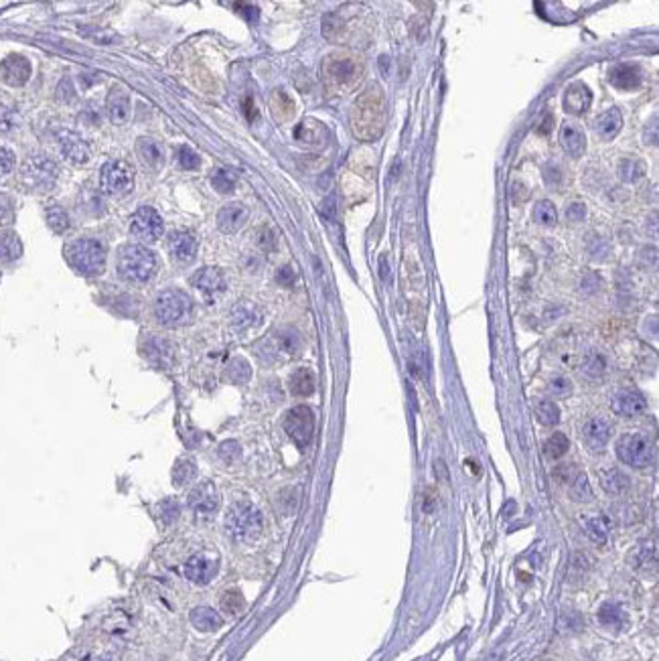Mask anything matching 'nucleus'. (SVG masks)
<instances>
[{"mask_svg": "<svg viewBox=\"0 0 659 661\" xmlns=\"http://www.w3.org/2000/svg\"><path fill=\"white\" fill-rule=\"evenodd\" d=\"M386 126V96L377 86L361 93L351 108V128L361 140H375Z\"/></svg>", "mask_w": 659, "mask_h": 661, "instance_id": "nucleus-1", "label": "nucleus"}, {"mask_svg": "<svg viewBox=\"0 0 659 661\" xmlns=\"http://www.w3.org/2000/svg\"><path fill=\"white\" fill-rule=\"evenodd\" d=\"M225 527L236 541H254L262 534V513L250 501H236L225 515Z\"/></svg>", "mask_w": 659, "mask_h": 661, "instance_id": "nucleus-2", "label": "nucleus"}, {"mask_svg": "<svg viewBox=\"0 0 659 661\" xmlns=\"http://www.w3.org/2000/svg\"><path fill=\"white\" fill-rule=\"evenodd\" d=\"M65 258L69 266L84 276H98L104 272L105 250L98 240L81 238V240L71 241L65 248Z\"/></svg>", "mask_w": 659, "mask_h": 661, "instance_id": "nucleus-3", "label": "nucleus"}, {"mask_svg": "<svg viewBox=\"0 0 659 661\" xmlns=\"http://www.w3.org/2000/svg\"><path fill=\"white\" fill-rule=\"evenodd\" d=\"M118 272L130 282H149L156 272V258L144 246H126L120 250Z\"/></svg>", "mask_w": 659, "mask_h": 661, "instance_id": "nucleus-4", "label": "nucleus"}, {"mask_svg": "<svg viewBox=\"0 0 659 661\" xmlns=\"http://www.w3.org/2000/svg\"><path fill=\"white\" fill-rule=\"evenodd\" d=\"M323 74L331 90H349L363 76V65L351 55H331L323 65Z\"/></svg>", "mask_w": 659, "mask_h": 661, "instance_id": "nucleus-5", "label": "nucleus"}, {"mask_svg": "<svg viewBox=\"0 0 659 661\" xmlns=\"http://www.w3.org/2000/svg\"><path fill=\"white\" fill-rule=\"evenodd\" d=\"M191 311L193 302L180 290H165L154 304V313L165 327H179L187 323Z\"/></svg>", "mask_w": 659, "mask_h": 661, "instance_id": "nucleus-6", "label": "nucleus"}, {"mask_svg": "<svg viewBox=\"0 0 659 661\" xmlns=\"http://www.w3.org/2000/svg\"><path fill=\"white\" fill-rule=\"evenodd\" d=\"M617 456L633 469H645L653 463V442L643 435H623L617 442Z\"/></svg>", "mask_w": 659, "mask_h": 661, "instance_id": "nucleus-7", "label": "nucleus"}, {"mask_svg": "<svg viewBox=\"0 0 659 661\" xmlns=\"http://www.w3.org/2000/svg\"><path fill=\"white\" fill-rule=\"evenodd\" d=\"M286 435L299 449H306L315 435V414L309 406H294L285 416Z\"/></svg>", "mask_w": 659, "mask_h": 661, "instance_id": "nucleus-8", "label": "nucleus"}, {"mask_svg": "<svg viewBox=\"0 0 659 661\" xmlns=\"http://www.w3.org/2000/svg\"><path fill=\"white\" fill-rule=\"evenodd\" d=\"M100 185H102V191L108 195H126L134 187V171L128 163L110 161L102 166Z\"/></svg>", "mask_w": 659, "mask_h": 661, "instance_id": "nucleus-9", "label": "nucleus"}, {"mask_svg": "<svg viewBox=\"0 0 659 661\" xmlns=\"http://www.w3.org/2000/svg\"><path fill=\"white\" fill-rule=\"evenodd\" d=\"M130 229H132V236L140 241H156L163 236L165 226H163V217L152 207H140L132 215Z\"/></svg>", "mask_w": 659, "mask_h": 661, "instance_id": "nucleus-10", "label": "nucleus"}, {"mask_svg": "<svg viewBox=\"0 0 659 661\" xmlns=\"http://www.w3.org/2000/svg\"><path fill=\"white\" fill-rule=\"evenodd\" d=\"M187 501H189V507L195 513H199V515H211V513L217 511L222 499H219V491H217V487L213 483L203 481L191 489Z\"/></svg>", "mask_w": 659, "mask_h": 661, "instance_id": "nucleus-11", "label": "nucleus"}, {"mask_svg": "<svg viewBox=\"0 0 659 661\" xmlns=\"http://www.w3.org/2000/svg\"><path fill=\"white\" fill-rule=\"evenodd\" d=\"M217 568H219L217 558H211L207 554H195L185 564V576L195 585H207L217 574Z\"/></svg>", "mask_w": 659, "mask_h": 661, "instance_id": "nucleus-12", "label": "nucleus"}, {"mask_svg": "<svg viewBox=\"0 0 659 661\" xmlns=\"http://www.w3.org/2000/svg\"><path fill=\"white\" fill-rule=\"evenodd\" d=\"M0 77L6 86L21 88L29 81L30 77V63L23 55H8L0 65Z\"/></svg>", "mask_w": 659, "mask_h": 661, "instance_id": "nucleus-13", "label": "nucleus"}, {"mask_svg": "<svg viewBox=\"0 0 659 661\" xmlns=\"http://www.w3.org/2000/svg\"><path fill=\"white\" fill-rule=\"evenodd\" d=\"M611 406H613L614 414H619V416H637V414H641L645 410L647 400H645V396L641 391L621 390L613 396Z\"/></svg>", "mask_w": 659, "mask_h": 661, "instance_id": "nucleus-14", "label": "nucleus"}, {"mask_svg": "<svg viewBox=\"0 0 659 661\" xmlns=\"http://www.w3.org/2000/svg\"><path fill=\"white\" fill-rule=\"evenodd\" d=\"M57 168L47 156H35L25 166V180H29L35 187H45L55 180Z\"/></svg>", "mask_w": 659, "mask_h": 661, "instance_id": "nucleus-15", "label": "nucleus"}, {"mask_svg": "<svg viewBox=\"0 0 659 661\" xmlns=\"http://www.w3.org/2000/svg\"><path fill=\"white\" fill-rule=\"evenodd\" d=\"M590 104H592V91L583 81L572 84L566 90V93H564V110H566V114L580 116L590 108Z\"/></svg>", "mask_w": 659, "mask_h": 661, "instance_id": "nucleus-16", "label": "nucleus"}, {"mask_svg": "<svg viewBox=\"0 0 659 661\" xmlns=\"http://www.w3.org/2000/svg\"><path fill=\"white\" fill-rule=\"evenodd\" d=\"M248 215H250V211H248L246 205L229 203V205L222 207V211L217 213V227L224 234H236L248 222Z\"/></svg>", "mask_w": 659, "mask_h": 661, "instance_id": "nucleus-17", "label": "nucleus"}, {"mask_svg": "<svg viewBox=\"0 0 659 661\" xmlns=\"http://www.w3.org/2000/svg\"><path fill=\"white\" fill-rule=\"evenodd\" d=\"M59 149L61 154L74 163V165H84L90 159V149L88 144L74 132H61L59 134Z\"/></svg>", "mask_w": 659, "mask_h": 661, "instance_id": "nucleus-18", "label": "nucleus"}, {"mask_svg": "<svg viewBox=\"0 0 659 661\" xmlns=\"http://www.w3.org/2000/svg\"><path fill=\"white\" fill-rule=\"evenodd\" d=\"M560 142H562V149L574 159L583 156L586 149V136L583 128L578 124H572V122H566L560 128Z\"/></svg>", "mask_w": 659, "mask_h": 661, "instance_id": "nucleus-19", "label": "nucleus"}, {"mask_svg": "<svg viewBox=\"0 0 659 661\" xmlns=\"http://www.w3.org/2000/svg\"><path fill=\"white\" fill-rule=\"evenodd\" d=\"M611 84L619 90H635L641 84V69L637 65L629 63H619L611 69Z\"/></svg>", "mask_w": 659, "mask_h": 661, "instance_id": "nucleus-20", "label": "nucleus"}, {"mask_svg": "<svg viewBox=\"0 0 659 661\" xmlns=\"http://www.w3.org/2000/svg\"><path fill=\"white\" fill-rule=\"evenodd\" d=\"M195 286L205 294V297H217L225 290V278L222 272L217 268H203V270L197 272V276L193 278Z\"/></svg>", "mask_w": 659, "mask_h": 661, "instance_id": "nucleus-21", "label": "nucleus"}, {"mask_svg": "<svg viewBox=\"0 0 659 661\" xmlns=\"http://www.w3.org/2000/svg\"><path fill=\"white\" fill-rule=\"evenodd\" d=\"M585 440L592 451H600L611 440V424L604 418H592L585 426Z\"/></svg>", "mask_w": 659, "mask_h": 661, "instance_id": "nucleus-22", "label": "nucleus"}, {"mask_svg": "<svg viewBox=\"0 0 659 661\" xmlns=\"http://www.w3.org/2000/svg\"><path fill=\"white\" fill-rule=\"evenodd\" d=\"M171 254L175 255L179 262H193L197 255V240L187 234V231H179L171 238Z\"/></svg>", "mask_w": 659, "mask_h": 661, "instance_id": "nucleus-23", "label": "nucleus"}, {"mask_svg": "<svg viewBox=\"0 0 659 661\" xmlns=\"http://www.w3.org/2000/svg\"><path fill=\"white\" fill-rule=\"evenodd\" d=\"M191 623H193V627H195L197 631L203 633L217 631L224 625L219 613L210 609V607H197V609H193L191 611Z\"/></svg>", "mask_w": 659, "mask_h": 661, "instance_id": "nucleus-24", "label": "nucleus"}, {"mask_svg": "<svg viewBox=\"0 0 659 661\" xmlns=\"http://www.w3.org/2000/svg\"><path fill=\"white\" fill-rule=\"evenodd\" d=\"M600 485L609 495H623L629 489V477L619 469H607L600 473Z\"/></svg>", "mask_w": 659, "mask_h": 661, "instance_id": "nucleus-25", "label": "nucleus"}, {"mask_svg": "<svg viewBox=\"0 0 659 661\" xmlns=\"http://www.w3.org/2000/svg\"><path fill=\"white\" fill-rule=\"evenodd\" d=\"M138 154H140V159H142L150 168H161L163 163H165L163 146H161L156 140H152V138H142V140H138Z\"/></svg>", "mask_w": 659, "mask_h": 661, "instance_id": "nucleus-26", "label": "nucleus"}, {"mask_svg": "<svg viewBox=\"0 0 659 661\" xmlns=\"http://www.w3.org/2000/svg\"><path fill=\"white\" fill-rule=\"evenodd\" d=\"M621 126H623V116H621V112H619L617 108L604 112L599 120H597V124H595L599 136L600 138H604V140H611V138H614V136L619 134V132H621Z\"/></svg>", "mask_w": 659, "mask_h": 661, "instance_id": "nucleus-27", "label": "nucleus"}, {"mask_svg": "<svg viewBox=\"0 0 659 661\" xmlns=\"http://www.w3.org/2000/svg\"><path fill=\"white\" fill-rule=\"evenodd\" d=\"M108 112L114 124H124L130 118V100L126 93L122 91H112V96L108 98Z\"/></svg>", "mask_w": 659, "mask_h": 661, "instance_id": "nucleus-28", "label": "nucleus"}, {"mask_svg": "<svg viewBox=\"0 0 659 661\" xmlns=\"http://www.w3.org/2000/svg\"><path fill=\"white\" fill-rule=\"evenodd\" d=\"M288 384H290V391L294 396H302V398L311 396L315 391V374L311 369H306V367H300L290 376Z\"/></svg>", "mask_w": 659, "mask_h": 661, "instance_id": "nucleus-29", "label": "nucleus"}, {"mask_svg": "<svg viewBox=\"0 0 659 661\" xmlns=\"http://www.w3.org/2000/svg\"><path fill=\"white\" fill-rule=\"evenodd\" d=\"M23 255V243L13 231L0 234V262H15Z\"/></svg>", "mask_w": 659, "mask_h": 661, "instance_id": "nucleus-30", "label": "nucleus"}, {"mask_svg": "<svg viewBox=\"0 0 659 661\" xmlns=\"http://www.w3.org/2000/svg\"><path fill=\"white\" fill-rule=\"evenodd\" d=\"M144 353H147V357H149L152 363H156V365H166L168 361H171V345L166 343L165 339H159V337H152L147 341V345H144Z\"/></svg>", "mask_w": 659, "mask_h": 661, "instance_id": "nucleus-31", "label": "nucleus"}, {"mask_svg": "<svg viewBox=\"0 0 659 661\" xmlns=\"http://www.w3.org/2000/svg\"><path fill=\"white\" fill-rule=\"evenodd\" d=\"M609 519L604 515H595V517H585V529L588 538L595 544H604L609 538Z\"/></svg>", "mask_w": 659, "mask_h": 661, "instance_id": "nucleus-32", "label": "nucleus"}, {"mask_svg": "<svg viewBox=\"0 0 659 661\" xmlns=\"http://www.w3.org/2000/svg\"><path fill=\"white\" fill-rule=\"evenodd\" d=\"M623 621H625V615H623L621 607L611 604V602H607V604H602V607H600L599 623L602 625V627H609V629H621Z\"/></svg>", "mask_w": 659, "mask_h": 661, "instance_id": "nucleus-33", "label": "nucleus"}, {"mask_svg": "<svg viewBox=\"0 0 659 661\" xmlns=\"http://www.w3.org/2000/svg\"><path fill=\"white\" fill-rule=\"evenodd\" d=\"M325 134V128L323 124H319L315 120H304L299 124V128L294 130V136L299 138L300 142H306V144H315Z\"/></svg>", "mask_w": 659, "mask_h": 661, "instance_id": "nucleus-34", "label": "nucleus"}, {"mask_svg": "<svg viewBox=\"0 0 659 661\" xmlns=\"http://www.w3.org/2000/svg\"><path fill=\"white\" fill-rule=\"evenodd\" d=\"M47 224H49V227H51L55 234H63V231H67L69 226H71L67 211L63 209V207H59V205H51V207L47 209Z\"/></svg>", "mask_w": 659, "mask_h": 661, "instance_id": "nucleus-35", "label": "nucleus"}, {"mask_svg": "<svg viewBox=\"0 0 659 661\" xmlns=\"http://www.w3.org/2000/svg\"><path fill=\"white\" fill-rule=\"evenodd\" d=\"M536 416L544 426H554L560 422V408L550 400H541L536 406Z\"/></svg>", "mask_w": 659, "mask_h": 661, "instance_id": "nucleus-36", "label": "nucleus"}, {"mask_svg": "<svg viewBox=\"0 0 659 661\" xmlns=\"http://www.w3.org/2000/svg\"><path fill=\"white\" fill-rule=\"evenodd\" d=\"M568 438L562 435V432H556V435H552L546 440L544 451H546V454H548L550 459H560V456H564V454L568 452Z\"/></svg>", "mask_w": 659, "mask_h": 661, "instance_id": "nucleus-37", "label": "nucleus"}, {"mask_svg": "<svg viewBox=\"0 0 659 661\" xmlns=\"http://www.w3.org/2000/svg\"><path fill=\"white\" fill-rule=\"evenodd\" d=\"M619 173H621L623 180L635 183V180H639L645 175V165L641 161H637V159H625L619 165Z\"/></svg>", "mask_w": 659, "mask_h": 661, "instance_id": "nucleus-38", "label": "nucleus"}, {"mask_svg": "<svg viewBox=\"0 0 659 661\" xmlns=\"http://www.w3.org/2000/svg\"><path fill=\"white\" fill-rule=\"evenodd\" d=\"M211 185H213V189L219 191V193H231L234 187H236V177H234L229 171H225V168H217V171L211 175Z\"/></svg>", "mask_w": 659, "mask_h": 661, "instance_id": "nucleus-39", "label": "nucleus"}, {"mask_svg": "<svg viewBox=\"0 0 659 661\" xmlns=\"http://www.w3.org/2000/svg\"><path fill=\"white\" fill-rule=\"evenodd\" d=\"M256 321H258V313H256V309L252 304H248V302H241L236 306V311H234V323H236V327H252Z\"/></svg>", "mask_w": 659, "mask_h": 661, "instance_id": "nucleus-40", "label": "nucleus"}, {"mask_svg": "<svg viewBox=\"0 0 659 661\" xmlns=\"http://www.w3.org/2000/svg\"><path fill=\"white\" fill-rule=\"evenodd\" d=\"M195 473L197 466L193 461H179L177 466H175V471H173V481H175V485L183 487V485H187L195 477Z\"/></svg>", "mask_w": 659, "mask_h": 661, "instance_id": "nucleus-41", "label": "nucleus"}, {"mask_svg": "<svg viewBox=\"0 0 659 661\" xmlns=\"http://www.w3.org/2000/svg\"><path fill=\"white\" fill-rule=\"evenodd\" d=\"M534 219L541 224V226H554L558 215H556V207L550 201H539L534 209Z\"/></svg>", "mask_w": 659, "mask_h": 661, "instance_id": "nucleus-42", "label": "nucleus"}, {"mask_svg": "<svg viewBox=\"0 0 659 661\" xmlns=\"http://www.w3.org/2000/svg\"><path fill=\"white\" fill-rule=\"evenodd\" d=\"M243 597H241L238 590H227L224 597H222V607L227 615H238L241 609H243Z\"/></svg>", "mask_w": 659, "mask_h": 661, "instance_id": "nucleus-43", "label": "nucleus"}, {"mask_svg": "<svg viewBox=\"0 0 659 661\" xmlns=\"http://www.w3.org/2000/svg\"><path fill=\"white\" fill-rule=\"evenodd\" d=\"M227 376H229L231 381H236V384H243V381H248V377H250V365H248V361H243V360L231 361V365L227 367Z\"/></svg>", "mask_w": 659, "mask_h": 661, "instance_id": "nucleus-44", "label": "nucleus"}, {"mask_svg": "<svg viewBox=\"0 0 659 661\" xmlns=\"http://www.w3.org/2000/svg\"><path fill=\"white\" fill-rule=\"evenodd\" d=\"M179 165L187 171H195L197 166L201 165V159L193 149L189 146H180L179 149Z\"/></svg>", "mask_w": 659, "mask_h": 661, "instance_id": "nucleus-45", "label": "nucleus"}, {"mask_svg": "<svg viewBox=\"0 0 659 661\" xmlns=\"http://www.w3.org/2000/svg\"><path fill=\"white\" fill-rule=\"evenodd\" d=\"M15 165H16L15 154L8 151V149L0 146V179H4L6 175H11V173H13V168H15Z\"/></svg>", "mask_w": 659, "mask_h": 661, "instance_id": "nucleus-46", "label": "nucleus"}, {"mask_svg": "<svg viewBox=\"0 0 659 661\" xmlns=\"http://www.w3.org/2000/svg\"><path fill=\"white\" fill-rule=\"evenodd\" d=\"M572 493L576 499H580V501H585V499H590L592 493H590V487H588V479H586L585 475H578V479L576 483L572 485Z\"/></svg>", "mask_w": 659, "mask_h": 661, "instance_id": "nucleus-47", "label": "nucleus"}, {"mask_svg": "<svg viewBox=\"0 0 659 661\" xmlns=\"http://www.w3.org/2000/svg\"><path fill=\"white\" fill-rule=\"evenodd\" d=\"M635 556L639 558L635 564H637L639 568H647V566H649V558H651V560H655V548H653V546H649V544H643V546L637 550V554H635Z\"/></svg>", "mask_w": 659, "mask_h": 661, "instance_id": "nucleus-48", "label": "nucleus"}, {"mask_svg": "<svg viewBox=\"0 0 659 661\" xmlns=\"http://www.w3.org/2000/svg\"><path fill=\"white\" fill-rule=\"evenodd\" d=\"M585 215L586 209L583 203H572V205H568V209H566V217H568V222H572V224H580V222L585 219Z\"/></svg>", "mask_w": 659, "mask_h": 661, "instance_id": "nucleus-49", "label": "nucleus"}, {"mask_svg": "<svg viewBox=\"0 0 659 661\" xmlns=\"http://www.w3.org/2000/svg\"><path fill=\"white\" fill-rule=\"evenodd\" d=\"M550 391L556 393V396H564V393H568L570 391V381L568 379H564V377H556V379H552V384H550Z\"/></svg>", "mask_w": 659, "mask_h": 661, "instance_id": "nucleus-50", "label": "nucleus"}, {"mask_svg": "<svg viewBox=\"0 0 659 661\" xmlns=\"http://www.w3.org/2000/svg\"><path fill=\"white\" fill-rule=\"evenodd\" d=\"M177 515H179V507H177L175 501H166V503H163V519H165L166 524H168V522H175Z\"/></svg>", "mask_w": 659, "mask_h": 661, "instance_id": "nucleus-51", "label": "nucleus"}, {"mask_svg": "<svg viewBox=\"0 0 659 661\" xmlns=\"http://www.w3.org/2000/svg\"><path fill=\"white\" fill-rule=\"evenodd\" d=\"M552 122H554V116H552V114H546V118H544V122L539 124V128H538L539 134H548V132H550Z\"/></svg>", "mask_w": 659, "mask_h": 661, "instance_id": "nucleus-52", "label": "nucleus"}, {"mask_svg": "<svg viewBox=\"0 0 659 661\" xmlns=\"http://www.w3.org/2000/svg\"><path fill=\"white\" fill-rule=\"evenodd\" d=\"M379 264H382V278H384V280H388V260H386V258H382V260H379Z\"/></svg>", "mask_w": 659, "mask_h": 661, "instance_id": "nucleus-53", "label": "nucleus"}, {"mask_svg": "<svg viewBox=\"0 0 659 661\" xmlns=\"http://www.w3.org/2000/svg\"><path fill=\"white\" fill-rule=\"evenodd\" d=\"M98 661H114V660H112V657H108V655H104V657H100Z\"/></svg>", "mask_w": 659, "mask_h": 661, "instance_id": "nucleus-54", "label": "nucleus"}]
</instances>
